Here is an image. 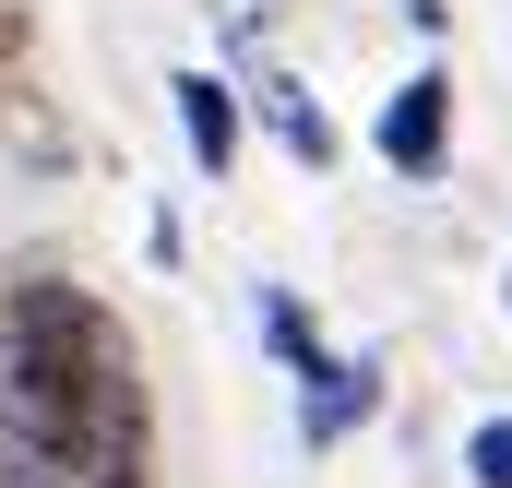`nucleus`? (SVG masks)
I'll use <instances>...</instances> for the list:
<instances>
[{
	"mask_svg": "<svg viewBox=\"0 0 512 488\" xmlns=\"http://www.w3.org/2000/svg\"><path fill=\"white\" fill-rule=\"evenodd\" d=\"M24 48H36V12H24V0H0V84H12V60H24Z\"/></svg>",
	"mask_w": 512,
	"mask_h": 488,
	"instance_id": "nucleus-8",
	"label": "nucleus"
},
{
	"mask_svg": "<svg viewBox=\"0 0 512 488\" xmlns=\"http://www.w3.org/2000/svg\"><path fill=\"white\" fill-rule=\"evenodd\" d=\"M370 155H382L393 179H417V191L453 167V60H417V72L382 96V120H370Z\"/></svg>",
	"mask_w": 512,
	"mask_h": 488,
	"instance_id": "nucleus-2",
	"label": "nucleus"
},
{
	"mask_svg": "<svg viewBox=\"0 0 512 488\" xmlns=\"http://www.w3.org/2000/svg\"><path fill=\"white\" fill-rule=\"evenodd\" d=\"M0 429L24 453L155 488V381H143L131 322L96 286H72V274H12L0 286Z\"/></svg>",
	"mask_w": 512,
	"mask_h": 488,
	"instance_id": "nucleus-1",
	"label": "nucleus"
},
{
	"mask_svg": "<svg viewBox=\"0 0 512 488\" xmlns=\"http://www.w3.org/2000/svg\"><path fill=\"white\" fill-rule=\"evenodd\" d=\"M143 250H155V274H179V262H191V239H179V215H167V203H155V227H143Z\"/></svg>",
	"mask_w": 512,
	"mask_h": 488,
	"instance_id": "nucleus-9",
	"label": "nucleus"
},
{
	"mask_svg": "<svg viewBox=\"0 0 512 488\" xmlns=\"http://www.w3.org/2000/svg\"><path fill=\"white\" fill-rule=\"evenodd\" d=\"M393 12H405L417 36H453V0H393Z\"/></svg>",
	"mask_w": 512,
	"mask_h": 488,
	"instance_id": "nucleus-10",
	"label": "nucleus"
},
{
	"mask_svg": "<svg viewBox=\"0 0 512 488\" xmlns=\"http://www.w3.org/2000/svg\"><path fill=\"white\" fill-rule=\"evenodd\" d=\"M465 488H512V417H477L465 429Z\"/></svg>",
	"mask_w": 512,
	"mask_h": 488,
	"instance_id": "nucleus-7",
	"label": "nucleus"
},
{
	"mask_svg": "<svg viewBox=\"0 0 512 488\" xmlns=\"http://www.w3.org/2000/svg\"><path fill=\"white\" fill-rule=\"evenodd\" d=\"M262 346H274V369H286V381H310V369L334 358V346H322V322H310V298H298V286H262Z\"/></svg>",
	"mask_w": 512,
	"mask_h": 488,
	"instance_id": "nucleus-6",
	"label": "nucleus"
},
{
	"mask_svg": "<svg viewBox=\"0 0 512 488\" xmlns=\"http://www.w3.org/2000/svg\"><path fill=\"white\" fill-rule=\"evenodd\" d=\"M382 393H393V369L370 358V346H334V358L298 381V453H346V441L382 417Z\"/></svg>",
	"mask_w": 512,
	"mask_h": 488,
	"instance_id": "nucleus-4",
	"label": "nucleus"
},
{
	"mask_svg": "<svg viewBox=\"0 0 512 488\" xmlns=\"http://www.w3.org/2000/svg\"><path fill=\"white\" fill-rule=\"evenodd\" d=\"M239 108H251V131L286 155V167H310V179H334V167H346V131H334V108H322V96H310L286 60H251V72H239Z\"/></svg>",
	"mask_w": 512,
	"mask_h": 488,
	"instance_id": "nucleus-3",
	"label": "nucleus"
},
{
	"mask_svg": "<svg viewBox=\"0 0 512 488\" xmlns=\"http://www.w3.org/2000/svg\"><path fill=\"white\" fill-rule=\"evenodd\" d=\"M501 310H512V262H501Z\"/></svg>",
	"mask_w": 512,
	"mask_h": 488,
	"instance_id": "nucleus-11",
	"label": "nucleus"
},
{
	"mask_svg": "<svg viewBox=\"0 0 512 488\" xmlns=\"http://www.w3.org/2000/svg\"><path fill=\"white\" fill-rule=\"evenodd\" d=\"M167 108H179V143H191V179H227L239 143H251V108H239V72H167Z\"/></svg>",
	"mask_w": 512,
	"mask_h": 488,
	"instance_id": "nucleus-5",
	"label": "nucleus"
}]
</instances>
